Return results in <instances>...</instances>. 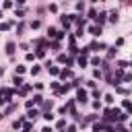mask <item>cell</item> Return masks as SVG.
<instances>
[{
  "instance_id": "cell-1",
  "label": "cell",
  "mask_w": 132,
  "mask_h": 132,
  "mask_svg": "<svg viewBox=\"0 0 132 132\" xmlns=\"http://www.w3.org/2000/svg\"><path fill=\"white\" fill-rule=\"evenodd\" d=\"M78 101H87V93L85 91H78Z\"/></svg>"
},
{
  "instance_id": "cell-2",
  "label": "cell",
  "mask_w": 132,
  "mask_h": 132,
  "mask_svg": "<svg viewBox=\"0 0 132 132\" xmlns=\"http://www.w3.org/2000/svg\"><path fill=\"white\" fill-rule=\"evenodd\" d=\"M91 33H93V35H99L101 29H99V27H91Z\"/></svg>"
},
{
  "instance_id": "cell-3",
  "label": "cell",
  "mask_w": 132,
  "mask_h": 132,
  "mask_svg": "<svg viewBox=\"0 0 132 132\" xmlns=\"http://www.w3.org/2000/svg\"><path fill=\"white\" fill-rule=\"evenodd\" d=\"M0 74H2V70H0Z\"/></svg>"
}]
</instances>
